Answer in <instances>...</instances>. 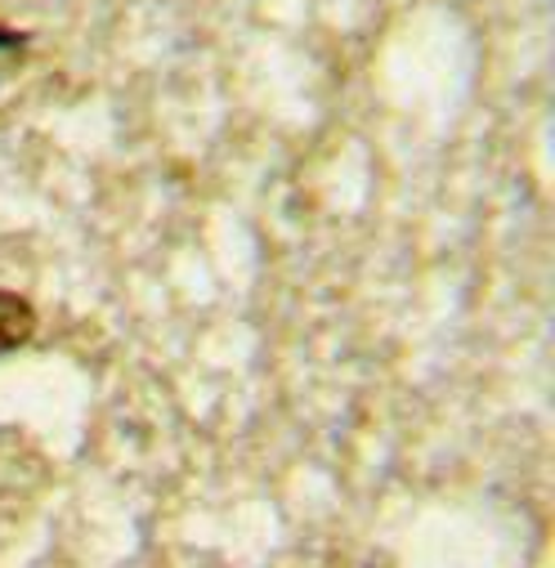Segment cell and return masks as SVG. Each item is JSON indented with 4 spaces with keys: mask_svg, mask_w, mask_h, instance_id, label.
Instances as JSON below:
<instances>
[{
    "mask_svg": "<svg viewBox=\"0 0 555 568\" xmlns=\"http://www.w3.org/2000/svg\"><path fill=\"white\" fill-rule=\"evenodd\" d=\"M37 332V314L23 296L0 292V354H14L19 345H28Z\"/></svg>",
    "mask_w": 555,
    "mask_h": 568,
    "instance_id": "obj_1",
    "label": "cell"
},
{
    "mask_svg": "<svg viewBox=\"0 0 555 568\" xmlns=\"http://www.w3.org/2000/svg\"><path fill=\"white\" fill-rule=\"evenodd\" d=\"M0 45H14V37H6V32H0Z\"/></svg>",
    "mask_w": 555,
    "mask_h": 568,
    "instance_id": "obj_2",
    "label": "cell"
}]
</instances>
